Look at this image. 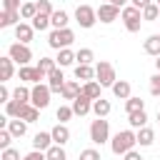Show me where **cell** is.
Masks as SVG:
<instances>
[{
    "instance_id": "6da1fadb",
    "label": "cell",
    "mask_w": 160,
    "mask_h": 160,
    "mask_svg": "<svg viewBox=\"0 0 160 160\" xmlns=\"http://www.w3.org/2000/svg\"><path fill=\"white\" fill-rule=\"evenodd\" d=\"M135 145H138V135H135L132 130H120V132L112 138V142H110V148H112L115 155H125V152H130Z\"/></svg>"
},
{
    "instance_id": "7a4b0ae2",
    "label": "cell",
    "mask_w": 160,
    "mask_h": 160,
    "mask_svg": "<svg viewBox=\"0 0 160 160\" xmlns=\"http://www.w3.org/2000/svg\"><path fill=\"white\" fill-rule=\"evenodd\" d=\"M72 40H75V32H72L70 28H60V30H52V32L48 35V45H50L52 50L70 48V45H72Z\"/></svg>"
},
{
    "instance_id": "3957f363",
    "label": "cell",
    "mask_w": 160,
    "mask_h": 160,
    "mask_svg": "<svg viewBox=\"0 0 160 160\" xmlns=\"http://www.w3.org/2000/svg\"><path fill=\"white\" fill-rule=\"evenodd\" d=\"M108 140H110V125H108V120L105 118L92 120L90 122V142L92 145H102Z\"/></svg>"
},
{
    "instance_id": "277c9868",
    "label": "cell",
    "mask_w": 160,
    "mask_h": 160,
    "mask_svg": "<svg viewBox=\"0 0 160 160\" xmlns=\"http://www.w3.org/2000/svg\"><path fill=\"white\" fill-rule=\"evenodd\" d=\"M122 22H125V30L128 32H138L140 30V22H142V10L140 8H135V5H128V8H122Z\"/></svg>"
},
{
    "instance_id": "5b68a950",
    "label": "cell",
    "mask_w": 160,
    "mask_h": 160,
    "mask_svg": "<svg viewBox=\"0 0 160 160\" xmlns=\"http://www.w3.org/2000/svg\"><path fill=\"white\" fill-rule=\"evenodd\" d=\"M95 78H98V82L102 85V88H112L115 85V68L108 62V60H100L98 65H95Z\"/></svg>"
},
{
    "instance_id": "8992f818",
    "label": "cell",
    "mask_w": 160,
    "mask_h": 160,
    "mask_svg": "<svg viewBox=\"0 0 160 160\" xmlns=\"http://www.w3.org/2000/svg\"><path fill=\"white\" fill-rule=\"evenodd\" d=\"M32 92H30V102L35 105V108H40V110H45L48 105H50V85H42V82H35L32 88H30Z\"/></svg>"
},
{
    "instance_id": "52a82bcc",
    "label": "cell",
    "mask_w": 160,
    "mask_h": 160,
    "mask_svg": "<svg viewBox=\"0 0 160 160\" xmlns=\"http://www.w3.org/2000/svg\"><path fill=\"white\" fill-rule=\"evenodd\" d=\"M75 20H78L80 28H92V25L98 22V10L90 8V5H78V10H75Z\"/></svg>"
},
{
    "instance_id": "ba28073f",
    "label": "cell",
    "mask_w": 160,
    "mask_h": 160,
    "mask_svg": "<svg viewBox=\"0 0 160 160\" xmlns=\"http://www.w3.org/2000/svg\"><path fill=\"white\" fill-rule=\"evenodd\" d=\"M8 55H10L18 65H28V62L32 60V52H30V48H28L25 42H12V45L8 48Z\"/></svg>"
},
{
    "instance_id": "9c48e42d",
    "label": "cell",
    "mask_w": 160,
    "mask_h": 160,
    "mask_svg": "<svg viewBox=\"0 0 160 160\" xmlns=\"http://www.w3.org/2000/svg\"><path fill=\"white\" fill-rule=\"evenodd\" d=\"M120 12H122V10H120L118 5H112V2H102V5L98 8V20H100V22H115Z\"/></svg>"
},
{
    "instance_id": "30bf717a",
    "label": "cell",
    "mask_w": 160,
    "mask_h": 160,
    "mask_svg": "<svg viewBox=\"0 0 160 160\" xmlns=\"http://www.w3.org/2000/svg\"><path fill=\"white\" fill-rule=\"evenodd\" d=\"M72 110H75V115H88V112L92 110V100H90L85 92H80V95L72 100Z\"/></svg>"
},
{
    "instance_id": "8fae6325",
    "label": "cell",
    "mask_w": 160,
    "mask_h": 160,
    "mask_svg": "<svg viewBox=\"0 0 160 160\" xmlns=\"http://www.w3.org/2000/svg\"><path fill=\"white\" fill-rule=\"evenodd\" d=\"M20 80H25V82H40L45 75L38 70V68H30V65H20Z\"/></svg>"
},
{
    "instance_id": "7c38bea8",
    "label": "cell",
    "mask_w": 160,
    "mask_h": 160,
    "mask_svg": "<svg viewBox=\"0 0 160 160\" xmlns=\"http://www.w3.org/2000/svg\"><path fill=\"white\" fill-rule=\"evenodd\" d=\"M48 85H50L52 92H62V88H65V78H62V70H60V68H55V70L48 75Z\"/></svg>"
},
{
    "instance_id": "4fadbf2b",
    "label": "cell",
    "mask_w": 160,
    "mask_h": 160,
    "mask_svg": "<svg viewBox=\"0 0 160 160\" xmlns=\"http://www.w3.org/2000/svg\"><path fill=\"white\" fill-rule=\"evenodd\" d=\"M75 60H78V52H72L70 48H62V50H58V58H55L58 68H68V65H72Z\"/></svg>"
},
{
    "instance_id": "5bb4252c",
    "label": "cell",
    "mask_w": 160,
    "mask_h": 160,
    "mask_svg": "<svg viewBox=\"0 0 160 160\" xmlns=\"http://www.w3.org/2000/svg\"><path fill=\"white\" fill-rule=\"evenodd\" d=\"M80 92H82V88H80V82H78V80H65V88H62V92H60V95H62L65 100H70V102H72Z\"/></svg>"
},
{
    "instance_id": "9a60e30c",
    "label": "cell",
    "mask_w": 160,
    "mask_h": 160,
    "mask_svg": "<svg viewBox=\"0 0 160 160\" xmlns=\"http://www.w3.org/2000/svg\"><path fill=\"white\" fill-rule=\"evenodd\" d=\"M50 132H52V142H58V145H65V142L70 140V130H68L65 122H58Z\"/></svg>"
},
{
    "instance_id": "2e32d148",
    "label": "cell",
    "mask_w": 160,
    "mask_h": 160,
    "mask_svg": "<svg viewBox=\"0 0 160 160\" xmlns=\"http://www.w3.org/2000/svg\"><path fill=\"white\" fill-rule=\"evenodd\" d=\"M32 30H35L32 25H28V22H18V25H15V38H18L20 42L28 45V42L32 40Z\"/></svg>"
},
{
    "instance_id": "e0dca14e",
    "label": "cell",
    "mask_w": 160,
    "mask_h": 160,
    "mask_svg": "<svg viewBox=\"0 0 160 160\" xmlns=\"http://www.w3.org/2000/svg\"><path fill=\"white\" fill-rule=\"evenodd\" d=\"M20 10H2L0 12V28H10V25H18L20 20Z\"/></svg>"
},
{
    "instance_id": "ac0fdd59",
    "label": "cell",
    "mask_w": 160,
    "mask_h": 160,
    "mask_svg": "<svg viewBox=\"0 0 160 160\" xmlns=\"http://www.w3.org/2000/svg\"><path fill=\"white\" fill-rule=\"evenodd\" d=\"M135 135H138V145H140V148H150V145L155 142V132H152L148 125H145V128H140Z\"/></svg>"
},
{
    "instance_id": "d6986e66",
    "label": "cell",
    "mask_w": 160,
    "mask_h": 160,
    "mask_svg": "<svg viewBox=\"0 0 160 160\" xmlns=\"http://www.w3.org/2000/svg\"><path fill=\"white\" fill-rule=\"evenodd\" d=\"M12 58L8 55V58H0V82H8L10 78H12Z\"/></svg>"
},
{
    "instance_id": "ffe728a7",
    "label": "cell",
    "mask_w": 160,
    "mask_h": 160,
    "mask_svg": "<svg viewBox=\"0 0 160 160\" xmlns=\"http://www.w3.org/2000/svg\"><path fill=\"white\" fill-rule=\"evenodd\" d=\"M20 118H22L25 122H35V120L40 118V108H35L32 102H25L22 110H20Z\"/></svg>"
},
{
    "instance_id": "44dd1931",
    "label": "cell",
    "mask_w": 160,
    "mask_h": 160,
    "mask_svg": "<svg viewBox=\"0 0 160 160\" xmlns=\"http://www.w3.org/2000/svg\"><path fill=\"white\" fill-rule=\"evenodd\" d=\"M128 122H130V128L140 130V128H145V125H148V112H145V110L130 112V115H128Z\"/></svg>"
},
{
    "instance_id": "7402d4cb",
    "label": "cell",
    "mask_w": 160,
    "mask_h": 160,
    "mask_svg": "<svg viewBox=\"0 0 160 160\" xmlns=\"http://www.w3.org/2000/svg\"><path fill=\"white\" fill-rule=\"evenodd\" d=\"M8 130L12 132V138H22V135L28 132V122H25L22 118H15V120L8 122Z\"/></svg>"
},
{
    "instance_id": "603a6c76",
    "label": "cell",
    "mask_w": 160,
    "mask_h": 160,
    "mask_svg": "<svg viewBox=\"0 0 160 160\" xmlns=\"http://www.w3.org/2000/svg\"><path fill=\"white\" fill-rule=\"evenodd\" d=\"M52 145V132H38L32 138V148L35 150H48Z\"/></svg>"
},
{
    "instance_id": "cb8c5ba5",
    "label": "cell",
    "mask_w": 160,
    "mask_h": 160,
    "mask_svg": "<svg viewBox=\"0 0 160 160\" xmlns=\"http://www.w3.org/2000/svg\"><path fill=\"white\" fill-rule=\"evenodd\" d=\"M112 95L120 98V100H128V98H130V82H128V80H115V85H112Z\"/></svg>"
},
{
    "instance_id": "d4e9b609",
    "label": "cell",
    "mask_w": 160,
    "mask_h": 160,
    "mask_svg": "<svg viewBox=\"0 0 160 160\" xmlns=\"http://www.w3.org/2000/svg\"><path fill=\"white\" fill-rule=\"evenodd\" d=\"M92 112H95L98 118H108V115H110V100H105V98L92 100Z\"/></svg>"
},
{
    "instance_id": "484cf974",
    "label": "cell",
    "mask_w": 160,
    "mask_h": 160,
    "mask_svg": "<svg viewBox=\"0 0 160 160\" xmlns=\"http://www.w3.org/2000/svg\"><path fill=\"white\" fill-rule=\"evenodd\" d=\"M142 50L148 52V55H160V35H150L145 42H142Z\"/></svg>"
},
{
    "instance_id": "4316f807",
    "label": "cell",
    "mask_w": 160,
    "mask_h": 160,
    "mask_svg": "<svg viewBox=\"0 0 160 160\" xmlns=\"http://www.w3.org/2000/svg\"><path fill=\"white\" fill-rule=\"evenodd\" d=\"M100 88H102V85H100L98 80H88V82L82 85V92H85L90 100H98V98H102V95H100Z\"/></svg>"
},
{
    "instance_id": "83f0119b",
    "label": "cell",
    "mask_w": 160,
    "mask_h": 160,
    "mask_svg": "<svg viewBox=\"0 0 160 160\" xmlns=\"http://www.w3.org/2000/svg\"><path fill=\"white\" fill-rule=\"evenodd\" d=\"M50 22H52V28H55V30L68 28V12H65V10H55V12L50 15Z\"/></svg>"
},
{
    "instance_id": "f1b7e54d",
    "label": "cell",
    "mask_w": 160,
    "mask_h": 160,
    "mask_svg": "<svg viewBox=\"0 0 160 160\" xmlns=\"http://www.w3.org/2000/svg\"><path fill=\"white\" fill-rule=\"evenodd\" d=\"M75 78L88 82V80H92V78H95V70H92L90 65H80V62H78V65H75Z\"/></svg>"
},
{
    "instance_id": "f546056e",
    "label": "cell",
    "mask_w": 160,
    "mask_h": 160,
    "mask_svg": "<svg viewBox=\"0 0 160 160\" xmlns=\"http://www.w3.org/2000/svg\"><path fill=\"white\" fill-rule=\"evenodd\" d=\"M138 110H145V100H142V98H132V95H130V98L125 100V112L130 115V112H138Z\"/></svg>"
},
{
    "instance_id": "4dcf8cb0",
    "label": "cell",
    "mask_w": 160,
    "mask_h": 160,
    "mask_svg": "<svg viewBox=\"0 0 160 160\" xmlns=\"http://www.w3.org/2000/svg\"><path fill=\"white\" fill-rule=\"evenodd\" d=\"M45 155H48V160H68V155H65L62 145H58V142H52V145L45 150Z\"/></svg>"
},
{
    "instance_id": "1f68e13d",
    "label": "cell",
    "mask_w": 160,
    "mask_h": 160,
    "mask_svg": "<svg viewBox=\"0 0 160 160\" xmlns=\"http://www.w3.org/2000/svg\"><path fill=\"white\" fill-rule=\"evenodd\" d=\"M20 15H22V20H32L38 15V2H22L20 5Z\"/></svg>"
},
{
    "instance_id": "d6a6232c",
    "label": "cell",
    "mask_w": 160,
    "mask_h": 160,
    "mask_svg": "<svg viewBox=\"0 0 160 160\" xmlns=\"http://www.w3.org/2000/svg\"><path fill=\"white\" fill-rule=\"evenodd\" d=\"M158 18H160V5H158V2H150L148 8H142V20H150V22H152V20H158Z\"/></svg>"
},
{
    "instance_id": "836d02e7",
    "label": "cell",
    "mask_w": 160,
    "mask_h": 160,
    "mask_svg": "<svg viewBox=\"0 0 160 160\" xmlns=\"http://www.w3.org/2000/svg\"><path fill=\"white\" fill-rule=\"evenodd\" d=\"M52 22H50V15H45V12H38L35 18H32V28L35 30H48Z\"/></svg>"
},
{
    "instance_id": "e575fe53",
    "label": "cell",
    "mask_w": 160,
    "mask_h": 160,
    "mask_svg": "<svg viewBox=\"0 0 160 160\" xmlns=\"http://www.w3.org/2000/svg\"><path fill=\"white\" fill-rule=\"evenodd\" d=\"M55 68H58L55 58H40V62H38V70H40L42 75H50V72H52Z\"/></svg>"
},
{
    "instance_id": "d590c367",
    "label": "cell",
    "mask_w": 160,
    "mask_h": 160,
    "mask_svg": "<svg viewBox=\"0 0 160 160\" xmlns=\"http://www.w3.org/2000/svg\"><path fill=\"white\" fill-rule=\"evenodd\" d=\"M30 92L32 90H28V88H22V85H18L15 90H12V100H18V102H30Z\"/></svg>"
},
{
    "instance_id": "8d00e7d4",
    "label": "cell",
    "mask_w": 160,
    "mask_h": 160,
    "mask_svg": "<svg viewBox=\"0 0 160 160\" xmlns=\"http://www.w3.org/2000/svg\"><path fill=\"white\" fill-rule=\"evenodd\" d=\"M20 110H22V102H18V100L5 102V112H8L10 118H20Z\"/></svg>"
},
{
    "instance_id": "74e56055",
    "label": "cell",
    "mask_w": 160,
    "mask_h": 160,
    "mask_svg": "<svg viewBox=\"0 0 160 160\" xmlns=\"http://www.w3.org/2000/svg\"><path fill=\"white\" fill-rule=\"evenodd\" d=\"M55 115H58V120H60V122H68V120L75 115V110H72V105H70V108H68V105H60Z\"/></svg>"
},
{
    "instance_id": "f35d334b",
    "label": "cell",
    "mask_w": 160,
    "mask_h": 160,
    "mask_svg": "<svg viewBox=\"0 0 160 160\" xmlns=\"http://www.w3.org/2000/svg\"><path fill=\"white\" fill-rule=\"evenodd\" d=\"M78 62H80V65H90V62H92V50H90V48L78 50Z\"/></svg>"
},
{
    "instance_id": "ab89813d",
    "label": "cell",
    "mask_w": 160,
    "mask_h": 160,
    "mask_svg": "<svg viewBox=\"0 0 160 160\" xmlns=\"http://www.w3.org/2000/svg\"><path fill=\"white\" fill-rule=\"evenodd\" d=\"M10 140H12V132H10L8 128H2V130H0V150L10 148Z\"/></svg>"
},
{
    "instance_id": "60d3db41",
    "label": "cell",
    "mask_w": 160,
    "mask_h": 160,
    "mask_svg": "<svg viewBox=\"0 0 160 160\" xmlns=\"http://www.w3.org/2000/svg\"><path fill=\"white\" fill-rule=\"evenodd\" d=\"M80 160H102V158L95 148H88V150H80Z\"/></svg>"
},
{
    "instance_id": "b9f144b4",
    "label": "cell",
    "mask_w": 160,
    "mask_h": 160,
    "mask_svg": "<svg viewBox=\"0 0 160 160\" xmlns=\"http://www.w3.org/2000/svg\"><path fill=\"white\" fill-rule=\"evenodd\" d=\"M22 160H48V155H45V150H35V148H32Z\"/></svg>"
},
{
    "instance_id": "7bdbcfd3",
    "label": "cell",
    "mask_w": 160,
    "mask_h": 160,
    "mask_svg": "<svg viewBox=\"0 0 160 160\" xmlns=\"http://www.w3.org/2000/svg\"><path fill=\"white\" fill-rule=\"evenodd\" d=\"M150 92H152L155 98L160 95V72H155V75L150 78Z\"/></svg>"
},
{
    "instance_id": "ee69618b",
    "label": "cell",
    "mask_w": 160,
    "mask_h": 160,
    "mask_svg": "<svg viewBox=\"0 0 160 160\" xmlns=\"http://www.w3.org/2000/svg\"><path fill=\"white\" fill-rule=\"evenodd\" d=\"M38 12H45V15H52L55 10H52V5H50V0H38Z\"/></svg>"
},
{
    "instance_id": "f6af8a7d",
    "label": "cell",
    "mask_w": 160,
    "mask_h": 160,
    "mask_svg": "<svg viewBox=\"0 0 160 160\" xmlns=\"http://www.w3.org/2000/svg\"><path fill=\"white\" fill-rule=\"evenodd\" d=\"M2 160H20V152L15 148H5L2 150Z\"/></svg>"
},
{
    "instance_id": "bcb514c9",
    "label": "cell",
    "mask_w": 160,
    "mask_h": 160,
    "mask_svg": "<svg viewBox=\"0 0 160 160\" xmlns=\"http://www.w3.org/2000/svg\"><path fill=\"white\" fill-rule=\"evenodd\" d=\"M20 0H2V10H20Z\"/></svg>"
},
{
    "instance_id": "7dc6e473",
    "label": "cell",
    "mask_w": 160,
    "mask_h": 160,
    "mask_svg": "<svg viewBox=\"0 0 160 160\" xmlns=\"http://www.w3.org/2000/svg\"><path fill=\"white\" fill-rule=\"evenodd\" d=\"M10 98H12V92H10V90L5 88V82H2V85H0V100H2V102H10Z\"/></svg>"
},
{
    "instance_id": "c3c4849f",
    "label": "cell",
    "mask_w": 160,
    "mask_h": 160,
    "mask_svg": "<svg viewBox=\"0 0 160 160\" xmlns=\"http://www.w3.org/2000/svg\"><path fill=\"white\" fill-rule=\"evenodd\" d=\"M122 158H125V160H142V155H140V152H138V150H135V148H132V150H130V152H125V155H122Z\"/></svg>"
},
{
    "instance_id": "681fc988",
    "label": "cell",
    "mask_w": 160,
    "mask_h": 160,
    "mask_svg": "<svg viewBox=\"0 0 160 160\" xmlns=\"http://www.w3.org/2000/svg\"><path fill=\"white\" fill-rule=\"evenodd\" d=\"M130 2H132L135 8H140V10H142V8H148V5L152 2V0H130Z\"/></svg>"
},
{
    "instance_id": "f907efd6",
    "label": "cell",
    "mask_w": 160,
    "mask_h": 160,
    "mask_svg": "<svg viewBox=\"0 0 160 160\" xmlns=\"http://www.w3.org/2000/svg\"><path fill=\"white\" fill-rule=\"evenodd\" d=\"M155 68H158V72H160V55L155 58Z\"/></svg>"
},
{
    "instance_id": "816d5d0a",
    "label": "cell",
    "mask_w": 160,
    "mask_h": 160,
    "mask_svg": "<svg viewBox=\"0 0 160 160\" xmlns=\"http://www.w3.org/2000/svg\"><path fill=\"white\" fill-rule=\"evenodd\" d=\"M105 2H112V5H115V0H105Z\"/></svg>"
},
{
    "instance_id": "f5cc1de1",
    "label": "cell",
    "mask_w": 160,
    "mask_h": 160,
    "mask_svg": "<svg viewBox=\"0 0 160 160\" xmlns=\"http://www.w3.org/2000/svg\"><path fill=\"white\" fill-rule=\"evenodd\" d=\"M158 120H160V110H158Z\"/></svg>"
},
{
    "instance_id": "db71d44e",
    "label": "cell",
    "mask_w": 160,
    "mask_h": 160,
    "mask_svg": "<svg viewBox=\"0 0 160 160\" xmlns=\"http://www.w3.org/2000/svg\"><path fill=\"white\" fill-rule=\"evenodd\" d=\"M155 2H158V5H160V0H155Z\"/></svg>"
}]
</instances>
